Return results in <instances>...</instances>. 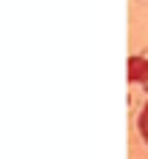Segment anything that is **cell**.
<instances>
[{
  "mask_svg": "<svg viewBox=\"0 0 148 159\" xmlns=\"http://www.w3.org/2000/svg\"><path fill=\"white\" fill-rule=\"evenodd\" d=\"M137 131H140L142 142H145V139H148V102H145V108H142L140 116H137Z\"/></svg>",
  "mask_w": 148,
  "mask_h": 159,
  "instance_id": "obj_2",
  "label": "cell"
},
{
  "mask_svg": "<svg viewBox=\"0 0 148 159\" xmlns=\"http://www.w3.org/2000/svg\"><path fill=\"white\" fill-rule=\"evenodd\" d=\"M145 145H148V139H145Z\"/></svg>",
  "mask_w": 148,
  "mask_h": 159,
  "instance_id": "obj_3",
  "label": "cell"
},
{
  "mask_svg": "<svg viewBox=\"0 0 148 159\" xmlns=\"http://www.w3.org/2000/svg\"><path fill=\"white\" fill-rule=\"evenodd\" d=\"M128 83H137V85H148V57H128Z\"/></svg>",
  "mask_w": 148,
  "mask_h": 159,
  "instance_id": "obj_1",
  "label": "cell"
},
{
  "mask_svg": "<svg viewBox=\"0 0 148 159\" xmlns=\"http://www.w3.org/2000/svg\"><path fill=\"white\" fill-rule=\"evenodd\" d=\"M145 91H148V85H145Z\"/></svg>",
  "mask_w": 148,
  "mask_h": 159,
  "instance_id": "obj_4",
  "label": "cell"
}]
</instances>
